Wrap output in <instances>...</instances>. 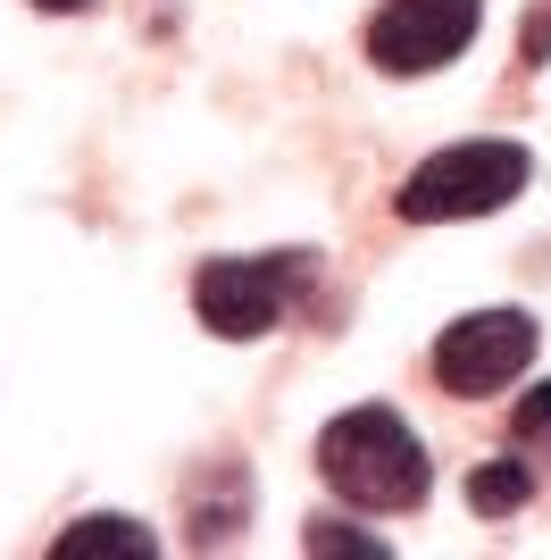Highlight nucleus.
I'll list each match as a JSON object with an SVG mask.
<instances>
[{"label": "nucleus", "instance_id": "nucleus-1", "mask_svg": "<svg viewBox=\"0 0 551 560\" xmlns=\"http://www.w3.org/2000/svg\"><path fill=\"white\" fill-rule=\"evenodd\" d=\"M318 477L343 493V502H360V511H418L426 486H435L426 444H418L410 419L385 410V401H360V410H343V419H326Z\"/></svg>", "mask_w": 551, "mask_h": 560}, {"label": "nucleus", "instance_id": "nucleus-2", "mask_svg": "<svg viewBox=\"0 0 551 560\" xmlns=\"http://www.w3.org/2000/svg\"><path fill=\"white\" fill-rule=\"evenodd\" d=\"M535 176V160L518 142H452L435 151L426 167H410V185L392 210L410 218V226H443V218H493L502 201H518Z\"/></svg>", "mask_w": 551, "mask_h": 560}, {"label": "nucleus", "instance_id": "nucleus-3", "mask_svg": "<svg viewBox=\"0 0 551 560\" xmlns=\"http://www.w3.org/2000/svg\"><path fill=\"white\" fill-rule=\"evenodd\" d=\"M318 277L301 252H268V259H209L201 277H192V310H201L209 335H226V343H259L276 335L284 302H293L301 284Z\"/></svg>", "mask_w": 551, "mask_h": 560}, {"label": "nucleus", "instance_id": "nucleus-4", "mask_svg": "<svg viewBox=\"0 0 551 560\" xmlns=\"http://www.w3.org/2000/svg\"><path fill=\"white\" fill-rule=\"evenodd\" d=\"M477 25H484L477 0H385L367 18V59L385 75H435L477 43Z\"/></svg>", "mask_w": 551, "mask_h": 560}, {"label": "nucleus", "instance_id": "nucleus-5", "mask_svg": "<svg viewBox=\"0 0 551 560\" xmlns=\"http://www.w3.org/2000/svg\"><path fill=\"white\" fill-rule=\"evenodd\" d=\"M527 360H535V318H527V310H477V318L443 327L435 385L459 394V401H484V394H502Z\"/></svg>", "mask_w": 551, "mask_h": 560}, {"label": "nucleus", "instance_id": "nucleus-6", "mask_svg": "<svg viewBox=\"0 0 551 560\" xmlns=\"http://www.w3.org/2000/svg\"><path fill=\"white\" fill-rule=\"evenodd\" d=\"M59 560H101V552H126V560H151L160 552V536L142 527V518H75L68 536L50 544Z\"/></svg>", "mask_w": 551, "mask_h": 560}, {"label": "nucleus", "instance_id": "nucleus-7", "mask_svg": "<svg viewBox=\"0 0 551 560\" xmlns=\"http://www.w3.org/2000/svg\"><path fill=\"white\" fill-rule=\"evenodd\" d=\"M535 502V468L527 460H484L477 477H468V511L477 518H509Z\"/></svg>", "mask_w": 551, "mask_h": 560}, {"label": "nucleus", "instance_id": "nucleus-8", "mask_svg": "<svg viewBox=\"0 0 551 560\" xmlns=\"http://www.w3.org/2000/svg\"><path fill=\"white\" fill-rule=\"evenodd\" d=\"M301 552H343V560H385V536H376V527H335V518H318V527H301Z\"/></svg>", "mask_w": 551, "mask_h": 560}, {"label": "nucleus", "instance_id": "nucleus-9", "mask_svg": "<svg viewBox=\"0 0 551 560\" xmlns=\"http://www.w3.org/2000/svg\"><path fill=\"white\" fill-rule=\"evenodd\" d=\"M518 435H551V385H535V394L518 401Z\"/></svg>", "mask_w": 551, "mask_h": 560}, {"label": "nucleus", "instance_id": "nucleus-10", "mask_svg": "<svg viewBox=\"0 0 551 560\" xmlns=\"http://www.w3.org/2000/svg\"><path fill=\"white\" fill-rule=\"evenodd\" d=\"M34 9H59V18H75V9H92V0H34Z\"/></svg>", "mask_w": 551, "mask_h": 560}]
</instances>
